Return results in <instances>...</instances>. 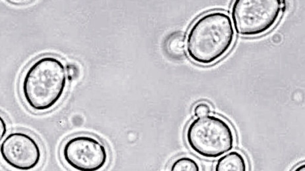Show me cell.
<instances>
[{
  "label": "cell",
  "instance_id": "obj_12",
  "mask_svg": "<svg viewBox=\"0 0 305 171\" xmlns=\"http://www.w3.org/2000/svg\"><path fill=\"white\" fill-rule=\"evenodd\" d=\"M296 171H305V164L302 165L300 166L299 167L295 170Z\"/></svg>",
  "mask_w": 305,
  "mask_h": 171
},
{
  "label": "cell",
  "instance_id": "obj_11",
  "mask_svg": "<svg viewBox=\"0 0 305 171\" xmlns=\"http://www.w3.org/2000/svg\"><path fill=\"white\" fill-rule=\"evenodd\" d=\"M0 123H1V129H0V133H1V138L3 137L5 134L7 129V126L3 118H2L1 117L0 119Z\"/></svg>",
  "mask_w": 305,
  "mask_h": 171
},
{
  "label": "cell",
  "instance_id": "obj_8",
  "mask_svg": "<svg viewBox=\"0 0 305 171\" xmlns=\"http://www.w3.org/2000/svg\"><path fill=\"white\" fill-rule=\"evenodd\" d=\"M200 167L193 159L187 157L180 158L176 160L171 167L173 171H199Z\"/></svg>",
  "mask_w": 305,
  "mask_h": 171
},
{
  "label": "cell",
  "instance_id": "obj_9",
  "mask_svg": "<svg viewBox=\"0 0 305 171\" xmlns=\"http://www.w3.org/2000/svg\"><path fill=\"white\" fill-rule=\"evenodd\" d=\"M168 44V47L172 48L173 49L178 52L182 51L185 48L186 43L184 38L181 34H179L175 35L173 39Z\"/></svg>",
  "mask_w": 305,
  "mask_h": 171
},
{
  "label": "cell",
  "instance_id": "obj_2",
  "mask_svg": "<svg viewBox=\"0 0 305 171\" xmlns=\"http://www.w3.org/2000/svg\"><path fill=\"white\" fill-rule=\"evenodd\" d=\"M66 74L62 63L56 58L45 56L33 63L25 73L21 86L23 96L32 109L46 110L61 97Z\"/></svg>",
  "mask_w": 305,
  "mask_h": 171
},
{
  "label": "cell",
  "instance_id": "obj_4",
  "mask_svg": "<svg viewBox=\"0 0 305 171\" xmlns=\"http://www.w3.org/2000/svg\"><path fill=\"white\" fill-rule=\"evenodd\" d=\"M279 0H240L233 3L231 20L234 30L240 35L252 36L263 33L272 28L284 8Z\"/></svg>",
  "mask_w": 305,
  "mask_h": 171
},
{
  "label": "cell",
  "instance_id": "obj_3",
  "mask_svg": "<svg viewBox=\"0 0 305 171\" xmlns=\"http://www.w3.org/2000/svg\"><path fill=\"white\" fill-rule=\"evenodd\" d=\"M186 139L191 148L203 157L221 156L233 148L234 138L229 125L220 117L209 114L197 117L189 124Z\"/></svg>",
  "mask_w": 305,
  "mask_h": 171
},
{
  "label": "cell",
  "instance_id": "obj_1",
  "mask_svg": "<svg viewBox=\"0 0 305 171\" xmlns=\"http://www.w3.org/2000/svg\"><path fill=\"white\" fill-rule=\"evenodd\" d=\"M235 31L226 13L214 11L198 18L191 26L186 41L190 58L202 65H208L224 56L234 41Z\"/></svg>",
  "mask_w": 305,
  "mask_h": 171
},
{
  "label": "cell",
  "instance_id": "obj_5",
  "mask_svg": "<svg viewBox=\"0 0 305 171\" xmlns=\"http://www.w3.org/2000/svg\"><path fill=\"white\" fill-rule=\"evenodd\" d=\"M63 153L68 165L81 171L97 170L105 165L108 158L104 145L95 138L84 135L69 139L64 145Z\"/></svg>",
  "mask_w": 305,
  "mask_h": 171
},
{
  "label": "cell",
  "instance_id": "obj_10",
  "mask_svg": "<svg viewBox=\"0 0 305 171\" xmlns=\"http://www.w3.org/2000/svg\"><path fill=\"white\" fill-rule=\"evenodd\" d=\"M211 111L209 105L206 103L202 102L196 105L194 109V113L197 117L209 114Z\"/></svg>",
  "mask_w": 305,
  "mask_h": 171
},
{
  "label": "cell",
  "instance_id": "obj_7",
  "mask_svg": "<svg viewBox=\"0 0 305 171\" xmlns=\"http://www.w3.org/2000/svg\"><path fill=\"white\" fill-rule=\"evenodd\" d=\"M217 171H245L246 164L243 156L236 151L228 152L221 156L215 167Z\"/></svg>",
  "mask_w": 305,
  "mask_h": 171
},
{
  "label": "cell",
  "instance_id": "obj_6",
  "mask_svg": "<svg viewBox=\"0 0 305 171\" xmlns=\"http://www.w3.org/2000/svg\"><path fill=\"white\" fill-rule=\"evenodd\" d=\"M0 151L5 162L11 167L21 170L34 168L41 157L39 145L28 134L22 132L9 134L1 145Z\"/></svg>",
  "mask_w": 305,
  "mask_h": 171
}]
</instances>
